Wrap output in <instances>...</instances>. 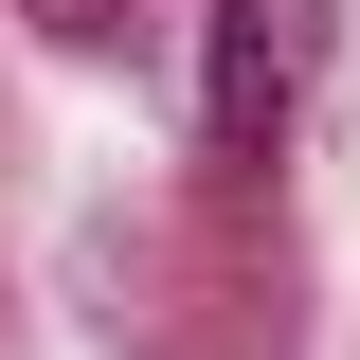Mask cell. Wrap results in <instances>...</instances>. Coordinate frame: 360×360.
Returning a JSON list of instances; mask_svg holds the SVG:
<instances>
[{
	"label": "cell",
	"instance_id": "6da1fadb",
	"mask_svg": "<svg viewBox=\"0 0 360 360\" xmlns=\"http://www.w3.org/2000/svg\"><path fill=\"white\" fill-rule=\"evenodd\" d=\"M288 108V0H217V162H270Z\"/></svg>",
	"mask_w": 360,
	"mask_h": 360
},
{
	"label": "cell",
	"instance_id": "7a4b0ae2",
	"mask_svg": "<svg viewBox=\"0 0 360 360\" xmlns=\"http://www.w3.org/2000/svg\"><path fill=\"white\" fill-rule=\"evenodd\" d=\"M54 18H90V0H54Z\"/></svg>",
	"mask_w": 360,
	"mask_h": 360
}]
</instances>
